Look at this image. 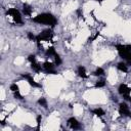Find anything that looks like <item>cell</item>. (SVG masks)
<instances>
[{"instance_id": "obj_24", "label": "cell", "mask_w": 131, "mask_h": 131, "mask_svg": "<svg viewBox=\"0 0 131 131\" xmlns=\"http://www.w3.org/2000/svg\"><path fill=\"white\" fill-rule=\"evenodd\" d=\"M13 94H14V97H15L16 99H19V100L23 99V95L19 93V91H16V92H14Z\"/></svg>"}, {"instance_id": "obj_22", "label": "cell", "mask_w": 131, "mask_h": 131, "mask_svg": "<svg viewBox=\"0 0 131 131\" xmlns=\"http://www.w3.org/2000/svg\"><path fill=\"white\" fill-rule=\"evenodd\" d=\"M28 38L30 39V40H32V41H36V39H37V36H35L33 33H31V32H29L28 33Z\"/></svg>"}, {"instance_id": "obj_3", "label": "cell", "mask_w": 131, "mask_h": 131, "mask_svg": "<svg viewBox=\"0 0 131 131\" xmlns=\"http://www.w3.org/2000/svg\"><path fill=\"white\" fill-rule=\"evenodd\" d=\"M7 15L11 16V18L13 19L14 23L16 24H23V19H21V15H20V12L16 9V8H9L6 12Z\"/></svg>"}, {"instance_id": "obj_10", "label": "cell", "mask_w": 131, "mask_h": 131, "mask_svg": "<svg viewBox=\"0 0 131 131\" xmlns=\"http://www.w3.org/2000/svg\"><path fill=\"white\" fill-rule=\"evenodd\" d=\"M78 75H79V77H81L83 79L88 78V74L86 72V69L83 66H79L78 67Z\"/></svg>"}, {"instance_id": "obj_2", "label": "cell", "mask_w": 131, "mask_h": 131, "mask_svg": "<svg viewBox=\"0 0 131 131\" xmlns=\"http://www.w3.org/2000/svg\"><path fill=\"white\" fill-rule=\"evenodd\" d=\"M116 49L119 53V55L127 60L129 58H131V45H123V44H117L116 45Z\"/></svg>"}, {"instance_id": "obj_25", "label": "cell", "mask_w": 131, "mask_h": 131, "mask_svg": "<svg viewBox=\"0 0 131 131\" xmlns=\"http://www.w3.org/2000/svg\"><path fill=\"white\" fill-rule=\"evenodd\" d=\"M126 61H127V64H128V66H131V58H129V59H127Z\"/></svg>"}, {"instance_id": "obj_4", "label": "cell", "mask_w": 131, "mask_h": 131, "mask_svg": "<svg viewBox=\"0 0 131 131\" xmlns=\"http://www.w3.org/2000/svg\"><path fill=\"white\" fill-rule=\"evenodd\" d=\"M118 92L120 95H122L126 100H130L131 101V96H130V88L126 85V84H121L118 88Z\"/></svg>"}, {"instance_id": "obj_23", "label": "cell", "mask_w": 131, "mask_h": 131, "mask_svg": "<svg viewBox=\"0 0 131 131\" xmlns=\"http://www.w3.org/2000/svg\"><path fill=\"white\" fill-rule=\"evenodd\" d=\"M28 60H29L30 62H35V61H36V56H35L34 54H31V55L28 56Z\"/></svg>"}, {"instance_id": "obj_5", "label": "cell", "mask_w": 131, "mask_h": 131, "mask_svg": "<svg viewBox=\"0 0 131 131\" xmlns=\"http://www.w3.org/2000/svg\"><path fill=\"white\" fill-rule=\"evenodd\" d=\"M52 37H53L52 32L50 30H45V31H43L42 33H40L37 36L36 41L37 42H40V41H49V40L52 39Z\"/></svg>"}, {"instance_id": "obj_15", "label": "cell", "mask_w": 131, "mask_h": 131, "mask_svg": "<svg viewBox=\"0 0 131 131\" xmlns=\"http://www.w3.org/2000/svg\"><path fill=\"white\" fill-rule=\"evenodd\" d=\"M93 75H94V76H97V77L103 76V75H104V70H103L102 68H97V69L93 72Z\"/></svg>"}, {"instance_id": "obj_11", "label": "cell", "mask_w": 131, "mask_h": 131, "mask_svg": "<svg viewBox=\"0 0 131 131\" xmlns=\"http://www.w3.org/2000/svg\"><path fill=\"white\" fill-rule=\"evenodd\" d=\"M23 12H24L26 15L30 16V15L32 14V12H33L32 6H30L29 4H24V5H23Z\"/></svg>"}, {"instance_id": "obj_14", "label": "cell", "mask_w": 131, "mask_h": 131, "mask_svg": "<svg viewBox=\"0 0 131 131\" xmlns=\"http://www.w3.org/2000/svg\"><path fill=\"white\" fill-rule=\"evenodd\" d=\"M31 67H32V69H33V71H35V72H37V73H40L41 72V70H42V68H41V66L38 63V62H31Z\"/></svg>"}, {"instance_id": "obj_6", "label": "cell", "mask_w": 131, "mask_h": 131, "mask_svg": "<svg viewBox=\"0 0 131 131\" xmlns=\"http://www.w3.org/2000/svg\"><path fill=\"white\" fill-rule=\"evenodd\" d=\"M119 114L121 116H125V117H131V110L129 108V106L125 103V102H121L119 104Z\"/></svg>"}, {"instance_id": "obj_7", "label": "cell", "mask_w": 131, "mask_h": 131, "mask_svg": "<svg viewBox=\"0 0 131 131\" xmlns=\"http://www.w3.org/2000/svg\"><path fill=\"white\" fill-rule=\"evenodd\" d=\"M21 77H23L24 79H26V80L28 81V83H29L32 87H34V88H40V87H41V85H40L38 82H36V81L34 80V78H33L30 74H28V73L21 74Z\"/></svg>"}, {"instance_id": "obj_18", "label": "cell", "mask_w": 131, "mask_h": 131, "mask_svg": "<svg viewBox=\"0 0 131 131\" xmlns=\"http://www.w3.org/2000/svg\"><path fill=\"white\" fill-rule=\"evenodd\" d=\"M61 62H62V61H61L60 56H59V55L56 53V54L54 55V63H55L56 66H60V64H61Z\"/></svg>"}, {"instance_id": "obj_19", "label": "cell", "mask_w": 131, "mask_h": 131, "mask_svg": "<svg viewBox=\"0 0 131 131\" xmlns=\"http://www.w3.org/2000/svg\"><path fill=\"white\" fill-rule=\"evenodd\" d=\"M105 86V81L104 80H99L95 83V88H101Z\"/></svg>"}, {"instance_id": "obj_17", "label": "cell", "mask_w": 131, "mask_h": 131, "mask_svg": "<svg viewBox=\"0 0 131 131\" xmlns=\"http://www.w3.org/2000/svg\"><path fill=\"white\" fill-rule=\"evenodd\" d=\"M38 104H40L41 106H43V107H47V100H46V98H44V97H41V98H39L38 99Z\"/></svg>"}, {"instance_id": "obj_8", "label": "cell", "mask_w": 131, "mask_h": 131, "mask_svg": "<svg viewBox=\"0 0 131 131\" xmlns=\"http://www.w3.org/2000/svg\"><path fill=\"white\" fill-rule=\"evenodd\" d=\"M68 125L70 126L71 129H74V130H79V129H81V124H80V122H79L76 118H74V117H71V118L68 119Z\"/></svg>"}, {"instance_id": "obj_1", "label": "cell", "mask_w": 131, "mask_h": 131, "mask_svg": "<svg viewBox=\"0 0 131 131\" xmlns=\"http://www.w3.org/2000/svg\"><path fill=\"white\" fill-rule=\"evenodd\" d=\"M33 21L41 25H47V26H50L51 28H53L56 25V18L51 13H47V12L38 14L33 18Z\"/></svg>"}, {"instance_id": "obj_16", "label": "cell", "mask_w": 131, "mask_h": 131, "mask_svg": "<svg viewBox=\"0 0 131 131\" xmlns=\"http://www.w3.org/2000/svg\"><path fill=\"white\" fill-rule=\"evenodd\" d=\"M55 54H56V51H55L54 47H49L46 50V55H48V56H54Z\"/></svg>"}, {"instance_id": "obj_9", "label": "cell", "mask_w": 131, "mask_h": 131, "mask_svg": "<svg viewBox=\"0 0 131 131\" xmlns=\"http://www.w3.org/2000/svg\"><path fill=\"white\" fill-rule=\"evenodd\" d=\"M43 69L48 74H51V75H55L56 74V72L54 71V63H52L50 61H45L43 63Z\"/></svg>"}, {"instance_id": "obj_13", "label": "cell", "mask_w": 131, "mask_h": 131, "mask_svg": "<svg viewBox=\"0 0 131 131\" xmlns=\"http://www.w3.org/2000/svg\"><path fill=\"white\" fill-rule=\"evenodd\" d=\"M92 113L96 116V117H102V116H104V111L102 110V108H100V107H97V108H94V110H92Z\"/></svg>"}, {"instance_id": "obj_20", "label": "cell", "mask_w": 131, "mask_h": 131, "mask_svg": "<svg viewBox=\"0 0 131 131\" xmlns=\"http://www.w3.org/2000/svg\"><path fill=\"white\" fill-rule=\"evenodd\" d=\"M10 90H11L13 93L16 92V91H19V90H18V86H17L15 83H13V84L10 85Z\"/></svg>"}, {"instance_id": "obj_21", "label": "cell", "mask_w": 131, "mask_h": 131, "mask_svg": "<svg viewBox=\"0 0 131 131\" xmlns=\"http://www.w3.org/2000/svg\"><path fill=\"white\" fill-rule=\"evenodd\" d=\"M41 120H42V117H41V115L37 116V118H36V121H37V130H39V129H40V124H41Z\"/></svg>"}, {"instance_id": "obj_12", "label": "cell", "mask_w": 131, "mask_h": 131, "mask_svg": "<svg viewBox=\"0 0 131 131\" xmlns=\"http://www.w3.org/2000/svg\"><path fill=\"white\" fill-rule=\"evenodd\" d=\"M117 68H118L119 71H121L123 73H127L128 72V68H127V64L125 62H119L117 64Z\"/></svg>"}]
</instances>
